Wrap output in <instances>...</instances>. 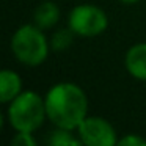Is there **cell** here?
<instances>
[{
  "instance_id": "277c9868",
  "label": "cell",
  "mask_w": 146,
  "mask_h": 146,
  "mask_svg": "<svg viewBox=\"0 0 146 146\" xmlns=\"http://www.w3.org/2000/svg\"><path fill=\"white\" fill-rule=\"evenodd\" d=\"M68 25L80 38H96L108 27V16L93 3L76 5L68 14Z\"/></svg>"
},
{
  "instance_id": "4fadbf2b",
  "label": "cell",
  "mask_w": 146,
  "mask_h": 146,
  "mask_svg": "<svg viewBox=\"0 0 146 146\" xmlns=\"http://www.w3.org/2000/svg\"><path fill=\"white\" fill-rule=\"evenodd\" d=\"M119 2L124 5H133V3H137V2H140V0H119Z\"/></svg>"
},
{
  "instance_id": "8fae6325",
  "label": "cell",
  "mask_w": 146,
  "mask_h": 146,
  "mask_svg": "<svg viewBox=\"0 0 146 146\" xmlns=\"http://www.w3.org/2000/svg\"><path fill=\"white\" fill-rule=\"evenodd\" d=\"M11 145H14V146H35L36 138L33 137V132H16V135L11 140Z\"/></svg>"
},
{
  "instance_id": "9c48e42d",
  "label": "cell",
  "mask_w": 146,
  "mask_h": 146,
  "mask_svg": "<svg viewBox=\"0 0 146 146\" xmlns=\"http://www.w3.org/2000/svg\"><path fill=\"white\" fill-rule=\"evenodd\" d=\"M74 132L76 130L55 127V130H52L50 135L47 137V143L52 146H80L82 145V140Z\"/></svg>"
},
{
  "instance_id": "7a4b0ae2",
  "label": "cell",
  "mask_w": 146,
  "mask_h": 146,
  "mask_svg": "<svg viewBox=\"0 0 146 146\" xmlns=\"http://www.w3.org/2000/svg\"><path fill=\"white\" fill-rule=\"evenodd\" d=\"M7 105V121L16 132H36L47 119L44 98L33 90H24Z\"/></svg>"
},
{
  "instance_id": "8992f818",
  "label": "cell",
  "mask_w": 146,
  "mask_h": 146,
  "mask_svg": "<svg viewBox=\"0 0 146 146\" xmlns=\"http://www.w3.org/2000/svg\"><path fill=\"white\" fill-rule=\"evenodd\" d=\"M124 66L133 79L146 82V42H135L127 49Z\"/></svg>"
},
{
  "instance_id": "30bf717a",
  "label": "cell",
  "mask_w": 146,
  "mask_h": 146,
  "mask_svg": "<svg viewBox=\"0 0 146 146\" xmlns=\"http://www.w3.org/2000/svg\"><path fill=\"white\" fill-rule=\"evenodd\" d=\"M76 36L77 35L69 29V25H68L66 29H58L57 32L52 35V38H50V47H52V50L61 52V50L69 49Z\"/></svg>"
},
{
  "instance_id": "7c38bea8",
  "label": "cell",
  "mask_w": 146,
  "mask_h": 146,
  "mask_svg": "<svg viewBox=\"0 0 146 146\" xmlns=\"http://www.w3.org/2000/svg\"><path fill=\"white\" fill-rule=\"evenodd\" d=\"M119 146H146V138L138 133H127L123 138H118Z\"/></svg>"
},
{
  "instance_id": "ba28073f",
  "label": "cell",
  "mask_w": 146,
  "mask_h": 146,
  "mask_svg": "<svg viewBox=\"0 0 146 146\" xmlns=\"http://www.w3.org/2000/svg\"><path fill=\"white\" fill-rule=\"evenodd\" d=\"M61 17V10L55 2H42L38 7L35 8V13H33V24L39 27L42 30H49L52 27H55L58 24Z\"/></svg>"
},
{
  "instance_id": "3957f363",
  "label": "cell",
  "mask_w": 146,
  "mask_h": 146,
  "mask_svg": "<svg viewBox=\"0 0 146 146\" xmlns=\"http://www.w3.org/2000/svg\"><path fill=\"white\" fill-rule=\"evenodd\" d=\"M50 41L44 35V30L36 24L21 25L11 38V50L19 63L35 68L42 64L49 57Z\"/></svg>"
},
{
  "instance_id": "52a82bcc",
  "label": "cell",
  "mask_w": 146,
  "mask_h": 146,
  "mask_svg": "<svg viewBox=\"0 0 146 146\" xmlns=\"http://www.w3.org/2000/svg\"><path fill=\"white\" fill-rule=\"evenodd\" d=\"M22 91V79L16 71L3 69L0 72V102L2 104H10Z\"/></svg>"
},
{
  "instance_id": "6da1fadb",
  "label": "cell",
  "mask_w": 146,
  "mask_h": 146,
  "mask_svg": "<svg viewBox=\"0 0 146 146\" xmlns=\"http://www.w3.org/2000/svg\"><path fill=\"white\" fill-rule=\"evenodd\" d=\"M47 119L55 127L77 130L88 116V96L85 90L74 82H58L44 96Z\"/></svg>"
},
{
  "instance_id": "5b68a950",
  "label": "cell",
  "mask_w": 146,
  "mask_h": 146,
  "mask_svg": "<svg viewBox=\"0 0 146 146\" xmlns=\"http://www.w3.org/2000/svg\"><path fill=\"white\" fill-rule=\"evenodd\" d=\"M77 135L86 146H113L118 145V133L113 124L102 116H88L77 127Z\"/></svg>"
}]
</instances>
